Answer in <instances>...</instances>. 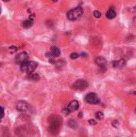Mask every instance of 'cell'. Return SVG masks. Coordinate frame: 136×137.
<instances>
[{
	"instance_id": "obj_18",
	"label": "cell",
	"mask_w": 136,
	"mask_h": 137,
	"mask_svg": "<svg viewBox=\"0 0 136 137\" xmlns=\"http://www.w3.org/2000/svg\"><path fill=\"white\" fill-rule=\"evenodd\" d=\"M93 15L95 17V18H100L101 17V13L98 11H95L94 12H93Z\"/></svg>"
},
{
	"instance_id": "obj_21",
	"label": "cell",
	"mask_w": 136,
	"mask_h": 137,
	"mask_svg": "<svg viewBox=\"0 0 136 137\" xmlns=\"http://www.w3.org/2000/svg\"><path fill=\"white\" fill-rule=\"evenodd\" d=\"M89 123L91 124V125H95V124H97V122L96 120H94V119H91L89 120Z\"/></svg>"
},
{
	"instance_id": "obj_11",
	"label": "cell",
	"mask_w": 136,
	"mask_h": 137,
	"mask_svg": "<svg viewBox=\"0 0 136 137\" xmlns=\"http://www.w3.org/2000/svg\"><path fill=\"white\" fill-rule=\"evenodd\" d=\"M49 55L52 57H58L60 55V50L58 49L57 46H52L51 48V52L49 53Z\"/></svg>"
},
{
	"instance_id": "obj_22",
	"label": "cell",
	"mask_w": 136,
	"mask_h": 137,
	"mask_svg": "<svg viewBox=\"0 0 136 137\" xmlns=\"http://www.w3.org/2000/svg\"><path fill=\"white\" fill-rule=\"evenodd\" d=\"M2 1H4V2H9V1H11V0H2Z\"/></svg>"
},
{
	"instance_id": "obj_23",
	"label": "cell",
	"mask_w": 136,
	"mask_h": 137,
	"mask_svg": "<svg viewBox=\"0 0 136 137\" xmlns=\"http://www.w3.org/2000/svg\"><path fill=\"white\" fill-rule=\"evenodd\" d=\"M52 1H53V2H57L58 0H52Z\"/></svg>"
},
{
	"instance_id": "obj_20",
	"label": "cell",
	"mask_w": 136,
	"mask_h": 137,
	"mask_svg": "<svg viewBox=\"0 0 136 137\" xmlns=\"http://www.w3.org/2000/svg\"><path fill=\"white\" fill-rule=\"evenodd\" d=\"M112 126L115 127H119V121L114 120L113 122H112Z\"/></svg>"
},
{
	"instance_id": "obj_15",
	"label": "cell",
	"mask_w": 136,
	"mask_h": 137,
	"mask_svg": "<svg viewBox=\"0 0 136 137\" xmlns=\"http://www.w3.org/2000/svg\"><path fill=\"white\" fill-rule=\"evenodd\" d=\"M29 78L32 80H38L39 79V76L38 74H35V73L31 72V73H30V75H29Z\"/></svg>"
},
{
	"instance_id": "obj_24",
	"label": "cell",
	"mask_w": 136,
	"mask_h": 137,
	"mask_svg": "<svg viewBox=\"0 0 136 137\" xmlns=\"http://www.w3.org/2000/svg\"><path fill=\"white\" fill-rule=\"evenodd\" d=\"M0 14H1V9H0Z\"/></svg>"
},
{
	"instance_id": "obj_14",
	"label": "cell",
	"mask_w": 136,
	"mask_h": 137,
	"mask_svg": "<svg viewBox=\"0 0 136 137\" xmlns=\"http://www.w3.org/2000/svg\"><path fill=\"white\" fill-rule=\"evenodd\" d=\"M68 126L70 127H71V128H76V127H78V123H77V121L75 120H69V122H68Z\"/></svg>"
},
{
	"instance_id": "obj_7",
	"label": "cell",
	"mask_w": 136,
	"mask_h": 137,
	"mask_svg": "<svg viewBox=\"0 0 136 137\" xmlns=\"http://www.w3.org/2000/svg\"><path fill=\"white\" fill-rule=\"evenodd\" d=\"M16 108L19 111H26L28 109V104L24 101H18L16 104Z\"/></svg>"
},
{
	"instance_id": "obj_9",
	"label": "cell",
	"mask_w": 136,
	"mask_h": 137,
	"mask_svg": "<svg viewBox=\"0 0 136 137\" xmlns=\"http://www.w3.org/2000/svg\"><path fill=\"white\" fill-rule=\"evenodd\" d=\"M126 62L124 59H120V60L114 61V63H112V65L114 67L122 68L126 65Z\"/></svg>"
},
{
	"instance_id": "obj_16",
	"label": "cell",
	"mask_w": 136,
	"mask_h": 137,
	"mask_svg": "<svg viewBox=\"0 0 136 137\" xmlns=\"http://www.w3.org/2000/svg\"><path fill=\"white\" fill-rule=\"evenodd\" d=\"M95 117H96L98 120H103L104 115L102 111H98V112H96V114H95Z\"/></svg>"
},
{
	"instance_id": "obj_12",
	"label": "cell",
	"mask_w": 136,
	"mask_h": 137,
	"mask_svg": "<svg viewBox=\"0 0 136 137\" xmlns=\"http://www.w3.org/2000/svg\"><path fill=\"white\" fill-rule=\"evenodd\" d=\"M116 16V12L114 8H110L106 13V17L108 19H113Z\"/></svg>"
},
{
	"instance_id": "obj_6",
	"label": "cell",
	"mask_w": 136,
	"mask_h": 137,
	"mask_svg": "<svg viewBox=\"0 0 136 137\" xmlns=\"http://www.w3.org/2000/svg\"><path fill=\"white\" fill-rule=\"evenodd\" d=\"M29 55L27 52H21L19 54L17 55V56L15 57V62L18 64H22L25 62L28 61Z\"/></svg>"
},
{
	"instance_id": "obj_17",
	"label": "cell",
	"mask_w": 136,
	"mask_h": 137,
	"mask_svg": "<svg viewBox=\"0 0 136 137\" xmlns=\"http://www.w3.org/2000/svg\"><path fill=\"white\" fill-rule=\"evenodd\" d=\"M4 108L0 106V119H2L4 117Z\"/></svg>"
},
{
	"instance_id": "obj_13",
	"label": "cell",
	"mask_w": 136,
	"mask_h": 137,
	"mask_svg": "<svg viewBox=\"0 0 136 137\" xmlns=\"http://www.w3.org/2000/svg\"><path fill=\"white\" fill-rule=\"evenodd\" d=\"M33 25V20L31 18H29V19L25 20L23 23V26L25 27V28H29L30 27H31Z\"/></svg>"
},
{
	"instance_id": "obj_10",
	"label": "cell",
	"mask_w": 136,
	"mask_h": 137,
	"mask_svg": "<svg viewBox=\"0 0 136 137\" xmlns=\"http://www.w3.org/2000/svg\"><path fill=\"white\" fill-rule=\"evenodd\" d=\"M95 63H96L98 66H99L101 68H103L106 67L107 65V60H105V58L99 56L96 58V60H95Z\"/></svg>"
},
{
	"instance_id": "obj_3",
	"label": "cell",
	"mask_w": 136,
	"mask_h": 137,
	"mask_svg": "<svg viewBox=\"0 0 136 137\" xmlns=\"http://www.w3.org/2000/svg\"><path fill=\"white\" fill-rule=\"evenodd\" d=\"M36 67H37V63L34 61H27L25 63L20 64L21 71L28 74L33 72L36 69Z\"/></svg>"
},
{
	"instance_id": "obj_2",
	"label": "cell",
	"mask_w": 136,
	"mask_h": 137,
	"mask_svg": "<svg viewBox=\"0 0 136 137\" xmlns=\"http://www.w3.org/2000/svg\"><path fill=\"white\" fill-rule=\"evenodd\" d=\"M82 14H83V9L81 7H78L68 11L67 14V17L70 21H75L81 18Z\"/></svg>"
},
{
	"instance_id": "obj_4",
	"label": "cell",
	"mask_w": 136,
	"mask_h": 137,
	"mask_svg": "<svg viewBox=\"0 0 136 137\" xmlns=\"http://www.w3.org/2000/svg\"><path fill=\"white\" fill-rule=\"evenodd\" d=\"M88 88V83L84 79H79L73 84V88L79 91H83Z\"/></svg>"
},
{
	"instance_id": "obj_5",
	"label": "cell",
	"mask_w": 136,
	"mask_h": 137,
	"mask_svg": "<svg viewBox=\"0 0 136 137\" xmlns=\"http://www.w3.org/2000/svg\"><path fill=\"white\" fill-rule=\"evenodd\" d=\"M85 100L91 104H98L100 103V99H98V95L95 93H90L87 95H86Z\"/></svg>"
},
{
	"instance_id": "obj_19",
	"label": "cell",
	"mask_w": 136,
	"mask_h": 137,
	"mask_svg": "<svg viewBox=\"0 0 136 137\" xmlns=\"http://www.w3.org/2000/svg\"><path fill=\"white\" fill-rule=\"evenodd\" d=\"M79 55L78 54V53H76V52H74V53H72L71 55H70V58H71L72 60H75V59L79 58Z\"/></svg>"
},
{
	"instance_id": "obj_8",
	"label": "cell",
	"mask_w": 136,
	"mask_h": 137,
	"mask_svg": "<svg viewBox=\"0 0 136 137\" xmlns=\"http://www.w3.org/2000/svg\"><path fill=\"white\" fill-rule=\"evenodd\" d=\"M79 107V102L77 101V100H73V101L70 102L69 104H68L67 109L69 110L70 112H73V111L78 110Z\"/></svg>"
},
{
	"instance_id": "obj_1",
	"label": "cell",
	"mask_w": 136,
	"mask_h": 137,
	"mask_svg": "<svg viewBox=\"0 0 136 137\" xmlns=\"http://www.w3.org/2000/svg\"><path fill=\"white\" fill-rule=\"evenodd\" d=\"M49 123H50V127H49V131L53 133L56 134L60 128V126L63 123L62 118L58 116H51L49 118Z\"/></svg>"
}]
</instances>
